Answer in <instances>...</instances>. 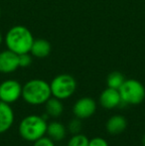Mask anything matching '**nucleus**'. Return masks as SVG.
Instances as JSON below:
<instances>
[{
    "instance_id": "obj_23",
    "label": "nucleus",
    "mask_w": 145,
    "mask_h": 146,
    "mask_svg": "<svg viewBox=\"0 0 145 146\" xmlns=\"http://www.w3.org/2000/svg\"><path fill=\"white\" fill-rule=\"evenodd\" d=\"M0 16H1V9H0Z\"/></svg>"
},
{
    "instance_id": "obj_13",
    "label": "nucleus",
    "mask_w": 145,
    "mask_h": 146,
    "mask_svg": "<svg viewBox=\"0 0 145 146\" xmlns=\"http://www.w3.org/2000/svg\"><path fill=\"white\" fill-rule=\"evenodd\" d=\"M66 127L63 123L59 121H52L47 125V132L48 137H50L54 141H62L66 137Z\"/></svg>"
},
{
    "instance_id": "obj_18",
    "label": "nucleus",
    "mask_w": 145,
    "mask_h": 146,
    "mask_svg": "<svg viewBox=\"0 0 145 146\" xmlns=\"http://www.w3.org/2000/svg\"><path fill=\"white\" fill-rule=\"evenodd\" d=\"M18 56H19V68H27L32 64L33 59L31 53H25Z\"/></svg>"
},
{
    "instance_id": "obj_16",
    "label": "nucleus",
    "mask_w": 145,
    "mask_h": 146,
    "mask_svg": "<svg viewBox=\"0 0 145 146\" xmlns=\"http://www.w3.org/2000/svg\"><path fill=\"white\" fill-rule=\"evenodd\" d=\"M89 138L81 133L73 134L67 146H89Z\"/></svg>"
},
{
    "instance_id": "obj_14",
    "label": "nucleus",
    "mask_w": 145,
    "mask_h": 146,
    "mask_svg": "<svg viewBox=\"0 0 145 146\" xmlns=\"http://www.w3.org/2000/svg\"><path fill=\"white\" fill-rule=\"evenodd\" d=\"M45 108H46V113L51 117H57L61 116L64 111V106L61 100L54 96H51L46 102H45Z\"/></svg>"
},
{
    "instance_id": "obj_6",
    "label": "nucleus",
    "mask_w": 145,
    "mask_h": 146,
    "mask_svg": "<svg viewBox=\"0 0 145 146\" xmlns=\"http://www.w3.org/2000/svg\"><path fill=\"white\" fill-rule=\"evenodd\" d=\"M22 86L15 80H6L0 84V100L13 104L22 96Z\"/></svg>"
},
{
    "instance_id": "obj_15",
    "label": "nucleus",
    "mask_w": 145,
    "mask_h": 146,
    "mask_svg": "<svg viewBox=\"0 0 145 146\" xmlns=\"http://www.w3.org/2000/svg\"><path fill=\"white\" fill-rule=\"evenodd\" d=\"M124 81H125L124 76L120 72H112V73H110L109 75V77H107V88L119 90V88L122 86Z\"/></svg>"
},
{
    "instance_id": "obj_17",
    "label": "nucleus",
    "mask_w": 145,
    "mask_h": 146,
    "mask_svg": "<svg viewBox=\"0 0 145 146\" xmlns=\"http://www.w3.org/2000/svg\"><path fill=\"white\" fill-rule=\"evenodd\" d=\"M69 130L72 134H77V133H81V119L75 117V119L70 121L69 123Z\"/></svg>"
},
{
    "instance_id": "obj_2",
    "label": "nucleus",
    "mask_w": 145,
    "mask_h": 146,
    "mask_svg": "<svg viewBox=\"0 0 145 146\" xmlns=\"http://www.w3.org/2000/svg\"><path fill=\"white\" fill-rule=\"evenodd\" d=\"M51 96L50 84L44 80H30L22 88V98L27 104L32 106L45 104Z\"/></svg>"
},
{
    "instance_id": "obj_21",
    "label": "nucleus",
    "mask_w": 145,
    "mask_h": 146,
    "mask_svg": "<svg viewBox=\"0 0 145 146\" xmlns=\"http://www.w3.org/2000/svg\"><path fill=\"white\" fill-rule=\"evenodd\" d=\"M2 42H3V36H2V34H1V32H0V46H1V44H2Z\"/></svg>"
},
{
    "instance_id": "obj_8",
    "label": "nucleus",
    "mask_w": 145,
    "mask_h": 146,
    "mask_svg": "<svg viewBox=\"0 0 145 146\" xmlns=\"http://www.w3.org/2000/svg\"><path fill=\"white\" fill-rule=\"evenodd\" d=\"M19 68V56L10 50L0 53V73L11 74Z\"/></svg>"
},
{
    "instance_id": "obj_5",
    "label": "nucleus",
    "mask_w": 145,
    "mask_h": 146,
    "mask_svg": "<svg viewBox=\"0 0 145 146\" xmlns=\"http://www.w3.org/2000/svg\"><path fill=\"white\" fill-rule=\"evenodd\" d=\"M50 87L52 96L63 100L75 94L77 90V82L73 76L69 74H61L52 80Z\"/></svg>"
},
{
    "instance_id": "obj_10",
    "label": "nucleus",
    "mask_w": 145,
    "mask_h": 146,
    "mask_svg": "<svg viewBox=\"0 0 145 146\" xmlns=\"http://www.w3.org/2000/svg\"><path fill=\"white\" fill-rule=\"evenodd\" d=\"M14 123V112L9 104L0 100V134L5 133Z\"/></svg>"
},
{
    "instance_id": "obj_7",
    "label": "nucleus",
    "mask_w": 145,
    "mask_h": 146,
    "mask_svg": "<svg viewBox=\"0 0 145 146\" xmlns=\"http://www.w3.org/2000/svg\"><path fill=\"white\" fill-rule=\"evenodd\" d=\"M97 110V102L91 98H81L75 102L73 108V112L79 119H87L93 116Z\"/></svg>"
},
{
    "instance_id": "obj_3",
    "label": "nucleus",
    "mask_w": 145,
    "mask_h": 146,
    "mask_svg": "<svg viewBox=\"0 0 145 146\" xmlns=\"http://www.w3.org/2000/svg\"><path fill=\"white\" fill-rule=\"evenodd\" d=\"M47 123L44 117L30 114L24 117L19 123V133L20 136L26 141L34 142L45 136L47 132Z\"/></svg>"
},
{
    "instance_id": "obj_20",
    "label": "nucleus",
    "mask_w": 145,
    "mask_h": 146,
    "mask_svg": "<svg viewBox=\"0 0 145 146\" xmlns=\"http://www.w3.org/2000/svg\"><path fill=\"white\" fill-rule=\"evenodd\" d=\"M89 146H109V143L103 137H93L89 141Z\"/></svg>"
},
{
    "instance_id": "obj_4",
    "label": "nucleus",
    "mask_w": 145,
    "mask_h": 146,
    "mask_svg": "<svg viewBox=\"0 0 145 146\" xmlns=\"http://www.w3.org/2000/svg\"><path fill=\"white\" fill-rule=\"evenodd\" d=\"M118 92L120 94L122 102L126 104L136 106L141 104L145 100V88L137 80H125Z\"/></svg>"
},
{
    "instance_id": "obj_12",
    "label": "nucleus",
    "mask_w": 145,
    "mask_h": 146,
    "mask_svg": "<svg viewBox=\"0 0 145 146\" xmlns=\"http://www.w3.org/2000/svg\"><path fill=\"white\" fill-rule=\"evenodd\" d=\"M51 49V44L46 39H35L30 53L35 58L43 59L50 55Z\"/></svg>"
},
{
    "instance_id": "obj_19",
    "label": "nucleus",
    "mask_w": 145,
    "mask_h": 146,
    "mask_svg": "<svg viewBox=\"0 0 145 146\" xmlns=\"http://www.w3.org/2000/svg\"><path fill=\"white\" fill-rule=\"evenodd\" d=\"M33 146H55V141L52 140L50 137H41L40 139L34 141Z\"/></svg>"
},
{
    "instance_id": "obj_9",
    "label": "nucleus",
    "mask_w": 145,
    "mask_h": 146,
    "mask_svg": "<svg viewBox=\"0 0 145 146\" xmlns=\"http://www.w3.org/2000/svg\"><path fill=\"white\" fill-rule=\"evenodd\" d=\"M122 102L118 90L107 88L101 92L99 96V104L105 110H112L119 106Z\"/></svg>"
},
{
    "instance_id": "obj_22",
    "label": "nucleus",
    "mask_w": 145,
    "mask_h": 146,
    "mask_svg": "<svg viewBox=\"0 0 145 146\" xmlns=\"http://www.w3.org/2000/svg\"><path fill=\"white\" fill-rule=\"evenodd\" d=\"M142 144H143V146H145V135L143 136V138H142Z\"/></svg>"
},
{
    "instance_id": "obj_1",
    "label": "nucleus",
    "mask_w": 145,
    "mask_h": 146,
    "mask_svg": "<svg viewBox=\"0 0 145 146\" xmlns=\"http://www.w3.org/2000/svg\"><path fill=\"white\" fill-rule=\"evenodd\" d=\"M34 40L35 39L31 31L22 25L13 26L11 29L8 30L4 38L8 50L17 55L30 53Z\"/></svg>"
},
{
    "instance_id": "obj_11",
    "label": "nucleus",
    "mask_w": 145,
    "mask_h": 146,
    "mask_svg": "<svg viewBox=\"0 0 145 146\" xmlns=\"http://www.w3.org/2000/svg\"><path fill=\"white\" fill-rule=\"evenodd\" d=\"M107 130L109 134L112 135H117L122 133L127 127V121H126L125 117L122 115H113L107 120Z\"/></svg>"
}]
</instances>
